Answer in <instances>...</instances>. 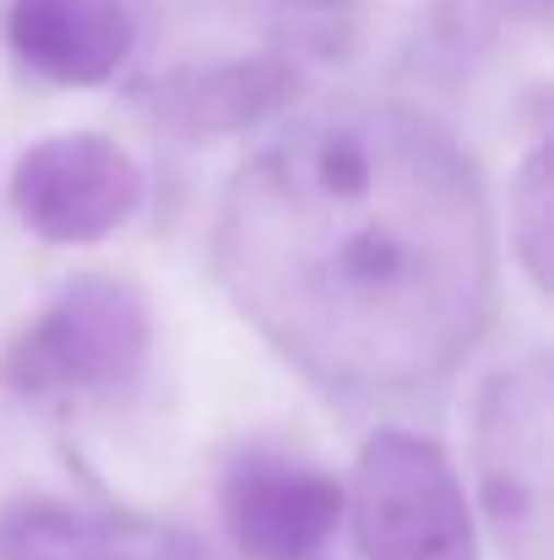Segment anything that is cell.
I'll list each match as a JSON object with an SVG mask.
<instances>
[{
	"mask_svg": "<svg viewBox=\"0 0 554 560\" xmlns=\"http://www.w3.org/2000/svg\"><path fill=\"white\" fill-rule=\"evenodd\" d=\"M490 212L429 120L327 115L250 164L223 212V278L305 371L413 386L484 327Z\"/></svg>",
	"mask_w": 554,
	"mask_h": 560,
	"instance_id": "cell-1",
	"label": "cell"
},
{
	"mask_svg": "<svg viewBox=\"0 0 554 560\" xmlns=\"http://www.w3.org/2000/svg\"><path fill=\"white\" fill-rule=\"evenodd\" d=\"M365 560H479V523L451 457L413 430H375L343 490Z\"/></svg>",
	"mask_w": 554,
	"mask_h": 560,
	"instance_id": "cell-2",
	"label": "cell"
},
{
	"mask_svg": "<svg viewBox=\"0 0 554 560\" xmlns=\"http://www.w3.org/2000/svg\"><path fill=\"white\" fill-rule=\"evenodd\" d=\"M153 349V311L126 278H71L5 349V381L27 397L120 392Z\"/></svg>",
	"mask_w": 554,
	"mask_h": 560,
	"instance_id": "cell-3",
	"label": "cell"
},
{
	"mask_svg": "<svg viewBox=\"0 0 554 560\" xmlns=\"http://www.w3.org/2000/svg\"><path fill=\"white\" fill-rule=\"evenodd\" d=\"M142 207V164L98 131H55L11 164V212L44 245H98Z\"/></svg>",
	"mask_w": 554,
	"mask_h": 560,
	"instance_id": "cell-4",
	"label": "cell"
},
{
	"mask_svg": "<svg viewBox=\"0 0 554 560\" xmlns=\"http://www.w3.org/2000/svg\"><path fill=\"white\" fill-rule=\"evenodd\" d=\"M479 474L484 501L506 545L544 539V485H550V371L533 360L500 371L479 402Z\"/></svg>",
	"mask_w": 554,
	"mask_h": 560,
	"instance_id": "cell-5",
	"label": "cell"
},
{
	"mask_svg": "<svg viewBox=\"0 0 554 560\" xmlns=\"http://www.w3.org/2000/svg\"><path fill=\"white\" fill-rule=\"evenodd\" d=\"M343 523V485L321 468L245 457L223 479V528L245 560H310Z\"/></svg>",
	"mask_w": 554,
	"mask_h": 560,
	"instance_id": "cell-6",
	"label": "cell"
},
{
	"mask_svg": "<svg viewBox=\"0 0 554 560\" xmlns=\"http://www.w3.org/2000/svg\"><path fill=\"white\" fill-rule=\"evenodd\" d=\"M5 38L27 71L60 88H98L131 55V11L126 0H11Z\"/></svg>",
	"mask_w": 554,
	"mask_h": 560,
	"instance_id": "cell-7",
	"label": "cell"
},
{
	"mask_svg": "<svg viewBox=\"0 0 554 560\" xmlns=\"http://www.w3.org/2000/svg\"><path fill=\"white\" fill-rule=\"evenodd\" d=\"M294 93H299V71L278 55H256V60H228V66H212V71L175 77L164 88L158 109L185 137H228V131L267 120Z\"/></svg>",
	"mask_w": 554,
	"mask_h": 560,
	"instance_id": "cell-8",
	"label": "cell"
},
{
	"mask_svg": "<svg viewBox=\"0 0 554 560\" xmlns=\"http://www.w3.org/2000/svg\"><path fill=\"white\" fill-rule=\"evenodd\" d=\"M550 240H554V180H550V148L539 142L511 186V245L539 289H550Z\"/></svg>",
	"mask_w": 554,
	"mask_h": 560,
	"instance_id": "cell-9",
	"label": "cell"
},
{
	"mask_svg": "<svg viewBox=\"0 0 554 560\" xmlns=\"http://www.w3.org/2000/svg\"><path fill=\"white\" fill-rule=\"evenodd\" d=\"M158 560H207V556H201L190 539H164V556Z\"/></svg>",
	"mask_w": 554,
	"mask_h": 560,
	"instance_id": "cell-10",
	"label": "cell"
}]
</instances>
